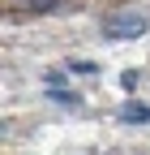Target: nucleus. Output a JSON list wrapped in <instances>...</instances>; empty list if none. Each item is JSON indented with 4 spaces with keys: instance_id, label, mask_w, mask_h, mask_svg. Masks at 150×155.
Masks as SVG:
<instances>
[{
    "instance_id": "obj_3",
    "label": "nucleus",
    "mask_w": 150,
    "mask_h": 155,
    "mask_svg": "<svg viewBox=\"0 0 150 155\" xmlns=\"http://www.w3.org/2000/svg\"><path fill=\"white\" fill-rule=\"evenodd\" d=\"M22 5H26V9H52L56 0H22Z\"/></svg>"
},
{
    "instance_id": "obj_2",
    "label": "nucleus",
    "mask_w": 150,
    "mask_h": 155,
    "mask_svg": "<svg viewBox=\"0 0 150 155\" xmlns=\"http://www.w3.org/2000/svg\"><path fill=\"white\" fill-rule=\"evenodd\" d=\"M120 121H150V104H124Z\"/></svg>"
},
{
    "instance_id": "obj_1",
    "label": "nucleus",
    "mask_w": 150,
    "mask_h": 155,
    "mask_svg": "<svg viewBox=\"0 0 150 155\" xmlns=\"http://www.w3.org/2000/svg\"><path fill=\"white\" fill-rule=\"evenodd\" d=\"M103 35L107 39H137V35H146V22L142 17H111L103 26Z\"/></svg>"
}]
</instances>
